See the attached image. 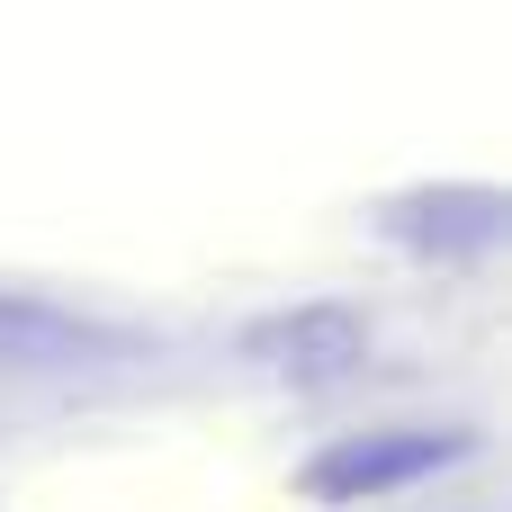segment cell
<instances>
[{"mask_svg":"<svg viewBox=\"0 0 512 512\" xmlns=\"http://www.w3.org/2000/svg\"><path fill=\"white\" fill-rule=\"evenodd\" d=\"M477 441L468 432H360V441H333L324 459H306V504H387L441 468H459Z\"/></svg>","mask_w":512,"mask_h":512,"instance_id":"cell-1","label":"cell"},{"mask_svg":"<svg viewBox=\"0 0 512 512\" xmlns=\"http://www.w3.org/2000/svg\"><path fill=\"white\" fill-rule=\"evenodd\" d=\"M252 360L279 369V378L324 387V378H351V369L369 360V333H360V315H342V306H306V315L261 324V333H252Z\"/></svg>","mask_w":512,"mask_h":512,"instance_id":"cell-2","label":"cell"},{"mask_svg":"<svg viewBox=\"0 0 512 512\" xmlns=\"http://www.w3.org/2000/svg\"><path fill=\"white\" fill-rule=\"evenodd\" d=\"M387 225L423 252H486L504 234V189H423V198H396Z\"/></svg>","mask_w":512,"mask_h":512,"instance_id":"cell-3","label":"cell"}]
</instances>
